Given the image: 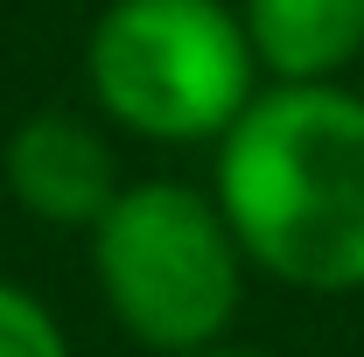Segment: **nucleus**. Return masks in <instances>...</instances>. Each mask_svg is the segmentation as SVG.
I'll return each instance as SVG.
<instances>
[{"mask_svg":"<svg viewBox=\"0 0 364 357\" xmlns=\"http://www.w3.org/2000/svg\"><path fill=\"white\" fill-rule=\"evenodd\" d=\"M0 182H7L14 211L49 231H91L127 189L112 140L85 112H28L0 147Z\"/></svg>","mask_w":364,"mask_h":357,"instance_id":"4","label":"nucleus"},{"mask_svg":"<svg viewBox=\"0 0 364 357\" xmlns=\"http://www.w3.org/2000/svg\"><path fill=\"white\" fill-rule=\"evenodd\" d=\"M267 85H343L364 63V0H238Z\"/></svg>","mask_w":364,"mask_h":357,"instance_id":"5","label":"nucleus"},{"mask_svg":"<svg viewBox=\"0 0 364 357\" xmlns=\"http://www.w3.org/2000/svg\"><path fill=\"white\" fill-rule=\"evenodd\" d=\"M85 238L98 302L127 329V343L154 357H196L225 343L245 302V252L210 189L176 176L127 182Z\"/></svg>","mask_w":364,"mask_h":357,"instance_id":"3","label":"nucleus"},{"mask_svg":"<svg viewBox=\"0 0 364 357\" xmlns=\"http://www.w3.org/2000/svg\"><path fill=\"white\" fill-rule=\"evenodd\" d=\"M0 357H70V336L43 294L21 280H0Z\"/></svg>","mask_w":364,"mask_h":357,"instance_id":"6","label":"nucleus"},{"mask_svg":"<svg viewBox=\"0 0 364 357\" xmlns=\"http://www.w3.org/2000/svg\"><path fill=\"white\" fill-rule=\"evenodd\" d=\"M210 196L245 267L294 294H364V91L267 85L218 140Z\"/></svg>","mask_w":364,"mask_h":357,"instance_id":"1","label":"nucleus"},{"mask_svg":"<svg viewBox=\"0 0 364 357\" xmlns=\"http://www.w3.org/2000/svg\"><path fill=\"white\" fill-rule=\"evenodd\" d=\"M196 357H267V351H245V343H210V351H196Z\"/></svg>","mask_w":364,"mask_h":357,"instance_id":"7","label":"nucleus"},{"mask_svg":"<svg viewBox=\"0 0 364 357\" xmlns=\"http://www.w3.org/2000/svg\"><path fill=\"white\" fill-rule=\"evenodd\" d=\"M98 119L154 147H218L259 98V56L231 0H105L85 36Z\"/></svg>","mask_w":364,"mask_h":357,"instance_id":"2","label":"nucleus"}]
</instances>
